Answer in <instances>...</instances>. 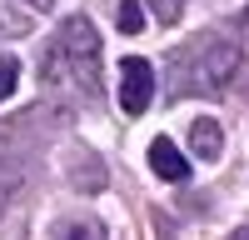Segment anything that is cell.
Returning <instances> with one entry per match:
<instances>
[{
  "mask_svg": "<svg viewBox=\"0 0 249 240\" xmlns=\"http://www.w3.org/2000/svg\"><path fill=\"white\" fill-rule=\"evenodd\" d=\"M140 5H150L155 20H164V25H179V15H184V0H140Z\"/></svg>",
  "mask_w": 249,
  "mask_h": 240,
  "instance_id": "obj_9",
  "label": "cell"
},
{
  "mask_svg": "<svg viewBox=\"0 0 249 240\" xmlns=\"http://www.w3.org/2000/svg\"><path fill=\"white\" fill-rule=\"evenodd\" d=\"M20 10H35L40 15V10H55V0H20Z\"/></svg>",
  "mask_w": 249,
  "mask_h": 240,
  "instance_id": "obj_12",
  "label": "cell"
},
{
  "mask_svg": "<svg viewBox=\"0 0 249 240\" xmlns=\"http://www.w3.org/2000/svg\"><path fill=\"white\" fill-rule=\"evenodd\" d=\"M15 80H20V60L15 55H0V100L15 95Z\"/></svg>",
  "mask_w": 249,
  "mask_h": 240,
  "instance_id": "obj_10",
  "label": "cell"
},
{
  "mask_svg": "<svg viewBox=\"0 0 249 240\" xmlns=\"http://www.w3.org/2000/svg\"><path fill=\"white\" fill-rule=\"evenodd\" d=\"M190 150H195L199 160H219V150H224V130H219V120H210V115L190 120Z\"/></svg>",
  "mask_w": 249,
  "mask_h": 240,
  "instance_id": "obj_6",
  "label": "cell"
},
{
  "mask_svg": "<svg viewBox=\"0 0 249 240\" xmlns=\"http://www.w3.org/2000/svg\"><path fill=\"white\" fill-rule=\"evenodd\" d=\"M30 30V15H0V35H25Z\"/></svg>",
  "mask_w": 249,
  "mask_h": 240,
  "instance_id": "obj_11",
  "label": "cell"
},
{
  "mask_svg": "<svg viewBox=\"0 0 249 240\" xmlns=\"http://www.w3.org/2000/svg\"><path fill=\"white\" fill-rule=\"evenodd\" d=\"M239 75V45L219 30H199L170 55V95H224Z\"/></svg>",
  "mask_w": 249,
  "mask_h": 240,
  "instance_id": "obj_2",
  "label": "cell"
},
{
  "mask_svg": "<svg viewBox=\"0 0 249 240\" xmlns=\"http://www.w3.org/2000/svg\"><path fill=\"white\" fill-rule=\"evenodd\" d=\"M150 170L160 180H190V155H184L170 135H155L150 140Z\"/></svg>",
  "mask_w": 249,
  "mask_h": 240,
  "instance_id": "obj_5",
  "label": "cell"
},
{
  "mask_svg": "<svg viewBox=\"0 0 249 240\" xmlns=\"http://www.w3.org/2000/svg\"><path fill=\"white\" fill-rule=\"evenodd\" d=\"M40 75H45V85L65 95H80L90 105L100 100V30L90 25V15L60 20L55 40L40 55Z\"/></svg>",
  "mask_w": 249,
  "mask_h": 240,
  "instance_id": "obj_1",
  "label": "cell"
},
{
  "mask_svg": "<svg viewBox=\"0 0 249 240\" xmlns=\"http://www.w3.org/2000/svg\"><path fill=\"white\" fill-rule=\"evenodd\" d=\"M115 25H120L124 35H140V30H144V5H140V0H120Z\"/></svg>",
  "mask_w": 249,
  "mask_h": 240,
  "instance_id": "obj_8",
  "label": "cell"
},
{
  "mask_svg": "<svg viewBox=\"0 0 249 240\" xmlns=\"http://www.w3.org/2000/svg\"><path fill=\"white\" fill-rule=\"evenodd\" d=\"M30 180H35V165L25 155H5L0 160V220L10 215V205H20V195L30 190Z\"/></svg>",
  "mask_w": 249,
  "mask_h": 240,
  "instance_id": "obj_4",
  "label": "cell"
},
{
  "mask_svg": "<svg viewBox=\"0 0 249 240\" xmlns=\"http://www.w3.org/2000/svg\"><path fill=\"white\" fill-rule=\"evenodd\" d=\"M230 240H249V225H239V230H234V235H230Z\"/></svg>",
  "mask_w": 249,
  "mask_h": 240,
  "instance_id": "obj_13",
  "label": "cell"
},
{
  "mask_svg": "<svg viewBox=\"0 0 249 240\" xmlns=\"http://www.w3.org/2000/svg\"><path fill=\"white\" fill-rule=\"evenodd\" d=\"M150 100H155V70H150V60L124 55L120 60V105H124V115H144Z\"/></svg>",
  "mask_w": 249,
  "mask_h": 240,
  "instance_id": "obj_3",
  "label": "cell"
},
{
  "mask_svg": "<svg viewBox=\"0 0 249 240\" xmlns=\"http://www.w3.org/2000/svg\"><path fill=\"white\" fill-rule=\"evenodd\" d=\"M50 240H105V230H100V220H60V225L50 230Z\"/></svg>",
  "mask_w": 249,
  "mask_h": 240,
  "instance_id": "obj_7",
  "label": "cell"
}]
</instances>
